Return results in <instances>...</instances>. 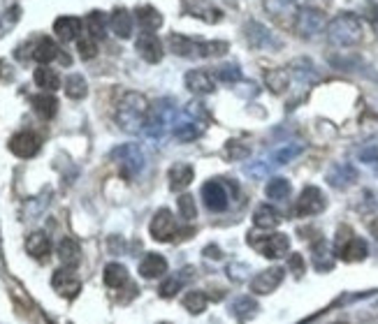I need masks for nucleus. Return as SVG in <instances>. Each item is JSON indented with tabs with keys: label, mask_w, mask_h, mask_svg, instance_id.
Returning a JSON list of instances; mask_svg holds the SVG:
<instances>
[{
	"label": "nucleus",
	"mask_w": 378,
	"mask_h": 324,
	"mask_svg": "<svg viewBox=\"0 0 378 324\" xmlns=\"http://www.w3.org/2000/svg\"><path fill=\"white\" fill-rule=\"evenodd\" d=\"M149 100L142 95V93L128 90L121 97L116 107V125L128 135H137V132L144 130L149 118Z\"/></svg>",
	"instance_id": "obj_1"
},
{
	"label": "nucleus",
	"mask_w": 378,
	"mask_h": 324,
	"mask_svg": "<svg viewBox=\"0 0 378 324\" xmlns=\"http://www.w3.org/2000/svg\"><path fill=\"white\" fill-rule=\"evenodd\" d=\"M362 21L350 12H343V15L334 17L332 21L325 28V35H327V42L332 46H339V49H346V46H355L360 44L362 39Z\"/></svg>",
	"instance_id": "obj_2"
},
{
	"label": "nucleus",
	"mask_w": 378,
	"mask_h": 324,
	"mask_svg": "<svg viewBox=\"0 0 378 324\" xmlns=\"http://www.w3.org/2000/svg\"><path fill=\"white\" fill-rule=\"evenodd\" d=\"M170 49L172 54L183 56V58H216L228 51V42H216V39L202 42V39H193V37L179 35V32H172Z\"/></svg>",
	"instance_id": "obj_3"
},
{
	"label": "nucleus",
	"mask_w": 378,
	"mask_h": 324,
	"mask_svg": "<svg viewBox=\"0 0 378 324\" xmlns=\"http://www.w3.org/2000/svg\"><path fill=\"white\" fill-rule=\"evenodd\" d=\"M170 125H174V107H172V100H158L154 107L149 109L144 132H147L151 139H163L168 135Z\"/></svg>",
	"instance_id": "obj_4"
},
{
	"label": "nucleus",
	"mask_w": 378,
	"mask_h": 324,
	"mask_svg": "<svg viewBox=\"0 0 378 324\" xmlns=\"http://www.w3.org/2000/svg\"><path fill=\"white\" fill-rule=\"evenodd\" d=\"M249 246L255 248L258 253L262 257H267V260H278V257L288 255L290 250V239L286 234H281V231H276V234H264V236H249Z\"/></svg>",
	"instance_id": "obj_5"
},
{
	"label": "nucleus",
	"mask_w": 378,
	"mask_h": 324,
	"mask_svg": "<svg viewBox=\"0 0 378 324\" xmlns=\"http://www.w3.org/2000/svg\"><path fill=\"white\" fill-rule=\"evenodd\" d=\"M325 28H327V19H325L323 10L304 5V8L295 12V30L300 32L302 37H314Z\"/></svg>",
	"instance_id": "obj_6"
},
{
	"label": "nucleus",
	"mask_w": 378,
	"mask_h": 324,
	"mask_svg": "<svg viewBox=\"0 0 378 324\" xmlns=\"http://www.w3.org/2000/svg\"><path fill=\"white\" fill-rule=\"evenodd\" d=\"M111 158L121 164V176L128 178V181L144 169V153L137 144H123V146L114 149L111 151Z\"/></svg>",
	"instance_id": "obj_7"
},
{
	"label": "nucleus",
	"mask_w": 378,
	"mask_h": 324,
	"mask_svg": "<svg viewBox=\"0 0 378 324\" xmlns=\"http://www.w3.org/2000/svg\"><path fill=\"white\" fill-rule=\"evenodd\" d=\"M244 35H246V42L253 46V49L276 51L283 46L281 39L276 37V32H271L267 26L260 21H246V26H244Z\"/></svg>",
	"instance_id": "obj_8"
},
{
	"label": "nucleus",
	"mask_w": 378,
	"mask_h": 324,
	"mask_svg": "<svg viewBox=\"0 0 378 324\" xmlns=\"http://www.w3.org/2000/svg\"><path fill=\"white\" fill-rule=\"evenodd\" d=\"M325 195L321 188H316V185H307V188L302 190L300 200L295 204V213L300 218H309V216H316L321 213L325 209Z\"/></svg>",
	"instance_id": "obj_9"
},
{
	"label": "nucleus",
	"mask_w": 378,
	"mask_h": 324,
	"mask_svg": "<svg viewBox=\"0 0 378 324\" xmlns=\"http://www.w3.org/2000/svg\"><path fill=\"white\" fill-rule=\"evenodd\" d=\"M149 231L156 241H172L177 236V218L172 216L170 209H161L156 211V216L151 218Z\"/></svg>",
	"instance_id": "obj_10"
},
{
	"label": "nucleus",
	"mask_w": 378,
	"mask_h": 324,
	"mask_svg": "<svg viewBox=\"0 0 378 324\" xmlns=\"http://www.w3.org/2000/svg\"><path fill=\"white\" fill-rule=\"evenodd\" d=\"M202 200H204V207L214 213H223L225 209L230 207V195H228V188H225L223 181H209L202 185Z\"/></svg>",
	"instance_id": "obj_11"
},
{
	"label": "nucleus",
	"mask_w": 378,
	"mask_h": 324,
	"mask_svg": "<svg viewBox=\"0 0 378 324\" xmlns=\"http://www.w3.org/2000/svg\"><path fill=\"white\" fill-rule=\"evenodd\" d=\"M181 10L186 15L202 19L207 23H218L223 19V12L211 0H181Z\"/></svg>",
	"instance_id": "obj_12"
},
{
	"label": "nucleus",
	"mask_w": 378,
	"mask_h": 324,
	"mask_svg": "<svg viewBox=\"0 0 378 324\" xmlns=\"http://www.w3.org/2000/svg\"><path fill=\"white\" fill-rule=\"evenodd\" d=\"M135 49H137V54L142 56L147 63H151V65H156V63L163 61V42H161V37H158L156 32L144 30L142 35L137 37Z\"/></svg>",
	"instance_id": "obj_13"
},
{
	"label": "nucleus",
	"mask_w": 378,
	"mask_h": 324,
	"mask_svg": "<svg viewBox=\"0 0 378 324\" xmlns=\"http://www.w3.org/2000/svg\"><path fill=\"white\" fill-rule=\"evenodd\" d=\"M10 151L17 158H24V160H28V158H35L39 153V137L35 135V132H30V130L17 132V135L10 139Z\"/></svg>",
	"instance_id": "obj_14"
},
{
	"label": "nucleus",
	"mask_w": 378,
	"mask_h": 324,
	"mask_svg": "<svg viewBox=\"0 0 378 324\" xmlns=\"http://www.w3.org/2000/svg\"><path fill=\"white\" fill-rule=\"evenodd\" d=\"M283 269L281 267H271V269H264L260 271L253 280H251V292L255 294H271L274 289L283 283Z\"/></svg>",
	"instance_id": "obj_15"
},
{
	"label": "nucleus",
	"mask_w": 378,
	"mask_h": 324,
	"mask_svg": "<svg viewBox=\"0 0 378 324\" xmlns=\"http://www.w3.org/2000/svg\"><path fill=\"white\" fill-rule=\"evenodd\" d=\"M51 287L61 296H65V299H75V296L82 292V280H79L75 274H70V271L61 269L51 276Z\"/></svg>",
	"instance_id": "obj_16"
},
{
	"label": "nucleus",
	"mask_w": 378,
	"mask_h": 324,
	"mask_svg": "<svg viewBox=\"0 0 378 324\" xmlns=\"http://www.w3.org/2000/svg\"><path fill=\"white\" fill-rule=\"evenodd\" d=\"M357 181V169L350 162H334L327 169V183L336 190H343Z\"/></svg>",
	"instance_id": "obj_17"
},
{
	"label": "nucleus",
	"mask_w": 378,
	"mask_h": 324,
	"mask_svg": "<svg viewBox=\"0 0 378 324\" xmlns=\"http://www.w3.org/2000/svg\"><path fill=\"white\" fill-rule=\"evenodd\" d=\"M186 88L190 93H197V95H209L216 88V79L207 70H190L186 75Z\"/></svg>",
	"instance_id": "obj_18"
},
{
	"label": "nucleus",
	"mask_w": 378,
	"mask_h": 324,
	"mask_svg": "<svg viewBox=\"0 0 378 324\" xmlns=\"http://www.w3.org/2000/svg\"><path fill=\"white\" fill-rule=\"evenodd\" d=\"M339 255H341L343 262H362V260H367L369 248H367V243H364V239L350 234L346 243H341L339 246Z\"/></svg>",
	"instance_id": "obj_19"
},
{
	"label": "nucleus",
	"mask_w": 378,
	"mask_h": 324,
	"mask_svg": "<svg viewBox=\"0 0 378 324\" xmlns=\"http://www.w3.org/2000/svg\"><path fill=\"white\" fill-rule=\"evenodd\" d=\"M54 32L63 42H72L82 32V19L79 17H58L54 21Z\"/></svg>",
	"instance_id": "obj_20"
},
{
	"label": "nucleus",
	"mask_w": 378,
	"mask_h": 324,
	"mask_svg": "<svg viewBox=\"0 0 378 324\" xmlns=\"http://www.w3.org/2000/svg\"><path fill=\"white\" fill-rule=\"evenodd\" d=\"M139 274L144 278H161L163 274H168V260L158 253H147L144 260L139 262Z\"/></svg>",
	"instance_id": "obj_21"
},
{
	"label": "nucleus",
	"mask_w": 378,
	"mask_h": 324,
	"mask_svg": "<svg viewBox=\"0 0 378 324\" xmlns=\"http://www.w3.org/2000/svg\"><path fill=\"white\" fill-rule=\"evenodd\" d=\"M58 257L65 267H77L82 262V248H79V241L72 239V236H63L61 243H58Z\"/></svg>",
	"instance_id": "obj_22"
},
{
	"label": "nucleus",
	"mask_w": 378,
	"mask_h": 324,
	"mask_svg": "<svg viewBox=\"0 0 378 324\" xmlns=\"http://www.w3.org/2000/svg\"><path fill=\"white\" fill-rule=\"evenodd\" d=\"M26 250H28V255L35 257V260H44L51 250V239L44 231H33V234L26 236Z\"/></svg>",
	"instance_id": "obj_23"
},
{
	"label": "nucleus",
	"mask_w": 378,
	"mask_h": 324,
	"mask_svg": "<svg viewBox=\"0 0 378 324\" xmlns=\"http://www.w3.org/2000/svg\"><path fill=\"white\" fill-rule=\"evenodd\" d=\"M109 26H111V32L121 39H128L132 35V26H135V19L128 10H114V15L109 19Z\"/></svg>",
	"instance_id": "obj_24"
},
{
	"label": "nucleus",
	"mask_w": 378,
	"mask_h": 324,
	"mask_svg": "<svg viewBox=\"0 0 378 324\" xmlns=\"http://www.w3.org/2000/svg\"><path fill=\"white\" fill-rule=\"evenodd\" d=\"M278 222H281V213L271 207V204H260V207L255 209L253 213V225L260 229H274L278 227Z\"/></svg>",
	"instance_id": "obj_25"
},
{
	"label": "nucleus",
	"mask_w": 378,
	"mask_h": 324,
	"mask_svg": "<svg viewBox=\"0 0 378 324\" xmlns=\"http://www.w3.org/2000/svg\"><path fill=\"white\" fill-rule=\"evenodd\" d=\"M193 167L188 162H177L174 167L170 169V188L172 190H183L188 188L190 181H193Z\"/></svg>",
	"instance_id": "obj_26"
},
{
	"label": "nucleus",
	"mask_w": 378,
	"mask_h": 324,
	"mask_svg": "<svg viewBox=\"0 0 378 324\" xmlns=\"http://www.w3.org/2000/svg\"><path fill=\"white\" fill-rule=\"evenodd\" d=\"M33 58H35L39 65H49L51 61L58 58V44L51 37H39L35 49H33Z\"/></svg>",
	"instance_id": "obj_27"
},
{
	"label": "nucleus",
	"mask_w": 378,
	"mask_h": 324,
	"mask_svg": "<svg viewBox=\"0 0 378 324\" xmlns=\"http://www.w3.org/2000/svg\"><path fill=\"white\" fill-rule=\"evenodd\" d=\"M30 102H33V107H35V111L44 118V121H49V118L56 116L58 100H56L54 95H51V93H39V95H33Z\"/></svg>",
	"instance_id": "obj_28"
},
{
	"label": "nucleus",
	"mask_w": 378,
	"mask_h": 324,
	"mask_svg": "<svg viewBox=\"0 0 378 324\" xmlns=\"http://www.w3.org/2000/svg\"><path fill=\"white\" fill-rule=\"evenodd\" d=\"M137 23L142 26V30H149L154 32L163 26V15L158 12L156 8H151V5H144V8H137Z\"/></svg>",
	"instance_id": "obj_29"
},
{
	"label": "nucleus",
	"mask_w": 378,
	"mask_h": 324,
	"mask_svg": "<svg viewBox=\"0 0 378 324\" xmlns=\"http://www.w3.org/2000/svg\"><path fill=\"white\" fill-rule=\"evenodd\" d=\"M105 285L111 287V289H118V287H123L125 283H128V269L123 267V264H118V262H111L105 267Z\"/></svg>",
	"instance_id": "obj_30"
},
{
	"label": "nucleus",
	"mask_w": 378,
	"mask_h": 324,
	"mask_svg": "<svg viewBox=\"0 0 378 324\" xmlns=\"http://www.w3.org/2000/svg\"><path fill=\"white\" fill-rule=\"evenodd\" d=\"M33 79H35V84L39 88H44L46 93H54L58 86H61V77H58V72L51 70L49 65H39L35 70V75H33Z\"/></svg>",
	"instance_id": "obj_31"
},
{
	"label": "nucleus",
	"mask_w": 378,
	"mask_h": 324,
	"mask_svg": "<svg viewBox=\"0 0 378 324\" xmlns=\"http://www.w3.org/2000/svg\"><path fill=\"white\" fill-rule=\"evenodd\" d=\"M230 313L237 317L240 322H249L251 317L258 313V303L251 299V296H240V299L232 301Z\"/></svg>",
	"instance_id": "obj_32"
},
{
	"label": "nucleus",
	"mask_w": 378,
	"mask_h": 324,
	"mask_svg": "<svg viewBox=\"0 0 378 324\" xmlns=\"http://www.w3.org/2000/svg\"><path fill=\"white\" fill-rule=\"evenodd\" d=\"M290 75H293L297 82H302V84L316 82V79H318V72H316L314 63H311L309 58H297V61L290 65Z\"/></svg>",
	"instance_id": "obj_33"
},
{
	"label": "nucleus",
	"mask_w": 378,
	"mask_h": 324,
	"mask_svg": "<svg viewBox=\"0 0 378 324\" xmlns=\"http://www.w3.org/2000/svg\"><path fill=\"white\" fill-rule=\"evenodd\" d=\"M314 267L318 271H332L334 269V257H332V250L327 248V243L325 241H318L314 246Z\"/></svg>",
	"instance_id": "obj_34"
},
{
	"label": "nucleus",
	"mask_w": 378,
	"mask_h": 324,
	"mask_svg": "<svg viewBox=\"0 0 378 324\" xmlns=\"http://www.w3.org/2000/svg\"><path fill=\"white\" fill-rule=\"evenodd\" d=\"M264 84H267V88H269V90L283 93V90L288 88V84H290V72H288V70H283V68L269 70L267 75H264Z\"/></svg>",
	"instance_id": "obj_35"
},
{
	"label": "nucleus",
	"mask_w": 378,
	"mask_h": 324,
	"mask_svg": "<svg viewBox=\"0 0 378 324\" xmlns=\"http://www.w3.org/2000/svg\"><path fill=\"white\" fill-rule=\"evenodd\" d=\"M86 93H89V84L82 75H70L65 79V95L72 100H84Z\"/></svg>",
	"instance_id": "obj_36"
},
{
	"label": "nucleus",
	"mask_w": 378,
	"mask_h": 324,
	"mask_svg": "<svg viewBox=\"0 0 378 324\" xmlns=\"http://www.w3.org/2000/svg\"><path fill=\"white\" fill-rule=\"evenodd\" d=\"M264 195H267L269 200H276V202L286 200V197L290 195V181L283 176L271 178V181L267 183V188H264Z\"/></svg>",
	"instance_id": "obj_37"
},
{
	"label": "nucleus",
	"mask_w": 378,
	"mask_h": 324,
	"mask_svg": "<svg viewBox=\"0 0 378 324\" xmlns=\"http://www.w3.org/2000/svg\"><path fill=\"white\" fill-rule=\"evenodd\" d=\"M202 125L195 121H183V123H174V137L179 142H193L202 135Z\"/></svg>",
	"instance_id": "obj_38"
},
{
	"label": "nucleus",
	"mask_w": 378,
	"mask_h": 324,
	"mask_svg": "<svg viewBox=\"0 0 378 324\" xmlns=\"http://www.w3.org/2000/svg\"><path fill=\"white\" fill-rule=\"evenodd\" d=\"M105 28H107V17L102 12H91L86 17V30L93 39H102L105 37Z\"/></svg>",
	"instance_id": "obj_39"
},
{
	"label": "nucleus",
	"mask_w": 378,
	"mask_h": 324,
	"mask_svg": "<svg viewBox=\"0 0 378 324\" xmlns=\"http://www.w3.org/2000/svg\"><path fill=\"white\" fill-rule=\"evenodd\" d=\"M302 151H304L302 144H286V146L276 149L274 153H271V164H288L290 160H295Z\"/></svg>",
	"instance_id": "obj_40"
},
{
	"label": "nucleus",
	"mask_w": 378,
	"mask_h": 324,
	"mask_svg": "<svg viewBox=\"0 0 378 324\" xmlns=\"http://www.w3.org/2000/svg\"><path fill=\"white\" fill-rule=\"evenodd\" d=\"M207 294L204 292H188L183 296V308L188 310V313H193V315H200L207 310Z\"/></svg>",
	"instance_id": "obj_41"
},
{
	"label": "nucleus",
	"mask_w": 378,
	"mask_h": 324,
	"mask_svg": "<svg viewBox=\"0 0 378 324\" xmlns=\"http://www.w3.org/2000/svg\"><path fill=\"white\" fill-rule=\"evenodd\" d=\"M19 19H21V8H19V5H12L10 10H5V15L0 17V37L8 35V32L19 23Z\"/></svg>",
	"instance_id": "obj_42"
},
{
	"label": "nucleus",
	"mask_w": 378,
	"mask_h": 324,
	"mask_svg": "<svg viewBox=\"0 0 378 324\" xmlns=\"http://www.w3.org/2000/svg\"><path fill=\"white\" fill-rule=\"evenodd\" d=\"M177 204H179V216H181L183 220H193V218H197V204H195L193 195H181L177 200Z\"/></svg>",
	"instance_id": "obj_43"
},
{
	"label": "nucleus",
	"mask_w": 378,
	"mask_h": 324,
	"mask_svg": "<svg viewBox=\"0 0 378 324\" xmlns=\"http://www.w3.org/2000/svg\"><path fill=\"white\" fill-rule=\"evenodd\" d=\"M216 79L223 84H237V82H242V72L237 65H223V68H218Z\"/></svg>",
	"instance_id": "obj_44"
},
{
	"label": "nucleus",
	"mask_w": 378,
	"mask_h": 324,
	"mask_svg": "<svg viewBox=\"0 0 378 324\" xmlns=\"http://www.w3.org/2000/svg\"><path fill=\"white\" fill-rule=\"evenodd\" d=\"M77 49H79V56H82L84 61H91V58L98 54V39H93L91 35L89 37H79Z\"/></svg>",
	"instance_id": "obj_45"
},
{
	"label": "nucleus",
	"mask_w": 378,
	"mask_h": 324,
	"mask_svg": "<svg viewBox=\"0 0 378 324\" xmlns=\"http://www.w3.org/2000/svg\"><path fill=\"white\" fill-rule=\"evenodd\" d=\"M249 153L251 149L242 142H230L228 146H225V155H228L230 160H244V158H249Z\"/></svg>",
	"instance_id": "obj_46"
},
{
	"label": "nucleus",
	"mask_w": 378,
	"mask_h": 324,
	"mask_svg": "<svg viewBox=\"0 0 378 324\" xmlns=\"http://www.w3.org/2000/svg\"><path fill=\"white\" fill-rule=\"evenodd\" d=\"M181 285H183L181 278H168L158 292H161V296H165V299H172V296H174L179 289H181Z\"/></svg>",
	"instance_id": "obj_47"
},
{
	"label": "nucleus",
	"mask_w": 378,
	"mask_h": 324,
	"mask_svg": "<svg viewBox=\"0 0 378 324\" xmlns=\"http://www.w3.org/2000/svg\"><path fill=\"white\" fill-rule=\"evenodd\" d=\"M297 0H264V8H267L271 15H283V12H288Z\"/></svg>",
	"instance_id": "obj_48"
},
{
	"label": "nucleus",
	"mask_w": 378,
	"mask_h": 324,
	"mask_svg": "<svg viewBox=\"0 0 378 324\" xmlns=\"http://www.w3.org/2000/svg\"><path fill=\"white\" fill-rule=\"evenodd\" d=\"M269 164L271 162H253V164H246L244 171H246L249 176H253V178H260V176H264L269 171Z\"/></svg>",
	"instance_id": "obj_49"
},
{
	"label": "nucleus",
	"mask_w": 378,
	"mask_h": 324,
	"mask_svg": "<svg viewBox=\"0 0 378 324\" xmlns=\"http://www.w3.org/2000/svg\"><path fill=\"white\" fill-rule=\"evenodd\" d=\"M228 274H230L232 280H244L246 274H249V267H246V264H230Z\"/></svg>",
	"instance_id": "obj_50"
},
{
	"label": "nucleus",
	"mask_w": 378,
	"mask_h": 324,
	"mask_svg": "<svg viewBox=\"0 0 378 324\" xmlns=\"http://www.w3.org/2000/svg\"><path fill=\"white\" fill-rule=\"evenodd\" d=\"M290 269L295 271V276H302L304 274V260H302V255H290Z\"/></svg>",
	"instance_id": "obj_51"
},
{
	"label": "nucleus",
	"mask_w": 378,
	"mask_h": 324,
	"mask_svg": "<svg viewBox=\"0 0 378 324\" xmlns=\"http://www.w3.org/2000/svg\"><path fill=\"white\" fill-rule=\"evenodd\" d=\"M204 255H207L209 260H221V250H218V248H214V246L204 248Z\"/></svg>",
	"instance_id": "obj_52"
},
{
	"label": "nucleus",
	"mask_w": 378,
	"mask_h": 324,
	"mask_svg": "<svg viewBox=\"0 0 378 324\" xmlns=\"http://www.w3.org/2000/svg\"><path fill=\"white\" fill-rule=\"evenodd\" d=\"M369 231H371V236H376V239H378V218H374V220H371Z\"/></svg>",
	"instance_id": "obj_53"
}]
</instances>
